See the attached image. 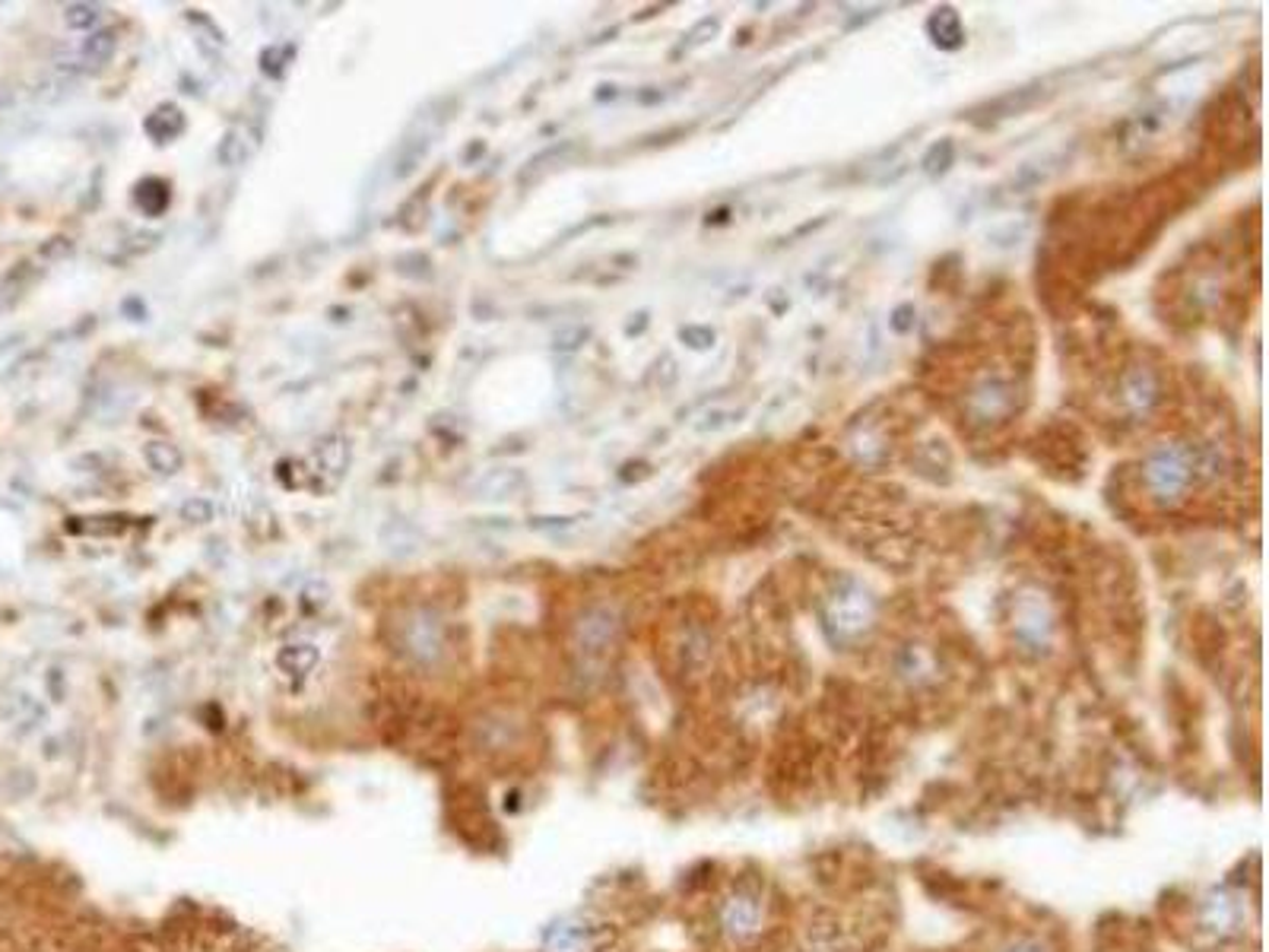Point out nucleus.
<instances>
[{"label":"nucleus","instance_id":"obj_1","mask_svg":"<svg viewBox=\"0 0 1269 952\" xmlns=\"http://www.w3.org/2000/svg\"><path fill=\"white\" fill-rule=\"evenodd\" d=\"M391 629H394V645H397V651H401L407 661L420 664V667L435 664V661L444 654V626H441V619H438L432 610H425V607H407V610H401V613L394 616Z\"/></svg>","mask_w":1269,"mask_h":952},{"label":"nucleus","instance_id":"obj_2","mask_svg":"<svg viewBox=\"0 0 1269 952\" xmlns=\"http://www.w3.org/2000/svg\"><path fill=\"white\" fill-rule=\"evenodd\" d=\"M873 616H876L873 597H869L863 588H857V584L842 588V591L829 600V607H826V626L832 629V635H835L839 642H853V639H860V635L873 626Z\"/></svg>","mask_w":1269,"mask_h":952},{"label":"nucleus","instance_id":"obj_3","mask_svg":"<svg viewBox=\"0 0 1269 952\" xmlns=\"http://www.w3.org/2000/svg\"><path fill=\"white\" fill-rule=\"evenodd\" d=\"M1197 468H1200V461L1194 458V452H1187V448H1162V452L1152 455V461L1146 468V479H1149L1155 495L1168 498V495H1178V492H1184L1190 486V479L1197 476Z\"/></svg>","mask_w":1269,"mask_h":952},{"label":"nucleus","instance_id":"obj_4","mask_svg":"<svg viewBox=\"0 0 1269 952\" xmlns=\"http://www.w3.org/2000/svg\"><path fill=\"white\" fill-rule=\"evenodd\" d=\"M717 924H721V934L730 937V940H749V937H756V934H759V924H762L759 896H752V892H746V889H737L733 896H727V899L721 902V908H717Z\"/></svg>","mask_w":1269,"mask_h":952},{"label":"nucleus","instance_id":"obj_5","mask_svg":"<svg viewBox=\"0 0 1269 952\" xmlns=\"http://www.w3.org/2000/svg\"><path fill=\"white\" fill-rule=\"evenodd\" d=\"M616 639V616L610 610H591L578 623V648L585 654L607 651Z\"/></svg>","mask_w":1269,"mask_h":952},{"label":"nucleus","instance_id":"obj_6","mask_svg":"<svg viewBox=\"0 0 1269 952\" xmlns=\"http://www.w3.org/2000/svg\"><path fill=\"white\" fill-rule=\"evenodd\" d=\"M257 150V134L251 128H229L216 147V159L222 169H238L244 166Z\"/></svg>","mask_w":1269,"mask_h":952},{"label":"nucleus","instance_id":"obj_7","mask_svg":"<svg viewBox=\"0 0 1269 952\" xmlns=\"http://www.w3.org/2000/svg\"><path fill=\"white\" fill-rule=\"evenodd\" d=\"M143 131L153 137V143H172L185 131V115L179 105H159L153 115H147Z\"/></svg>","mask_w":1269,"mask_h":952},{"label":"nucleus","instance_id":"obj_8","mask_svg":"<svg viewBox=\"0 0 1269 952\" xmlns=\"http://www.w3.org/2000/svg\"><path fill=\"white\" fill-rule=\"evenodd\" d=\"M521 486H524V476L518 474V471L498 468V471H489V474L483 476V479L473 486V492H476V498H511Z\"/></svg>","mask_w":1269,"mask_h":952},{"label":"nucleus","instance_id":"obj_9","mask_svg":"<svg viewBox=\"0 0 1269 952\" xmlns=\"http://www.w3.org/2000/svg\"><path fill=\"white\" fill-rule=\"evenodd\" d=\"M315 458L321 461V474H327V486H334L340 476L346 474L350 468V445L343 439H327L324 445H318Z\"/></svg>","mask_w":1269,"mask_h":952},{"label":"nucleus","instance_id":"obj_10","mask_svg":"<svg viewBox=\"0 0 1269 952\" xmlns=\"http://www.w3.org/2000/svg\"><path fill=\"white\" fill-rule=\"evenodd\" d=\"M134 204L147 214V217H159L169 207V185L163 178H143L134 188Z\"/></svg>","mask_w":1269,"mask_h":952},{"label":"nucleus","instance_id":"obj_11","mask_svg":"<svg viewBox=\"0 0 1269 952\" xmlns=\"http://www.w3.org/2000/svg\"><path fill=\"white\" fill-rule=\"evenodd\" d=\"M428 147H432V140H428V134H423V137H410V140H404V147L397 150V163H394V175L397 178H410L420 166H423L425 153H428Z\"/></svg>","mask_w":1269,"mask_h":952},{"label":"nucleus","instance_id":"obj_12","mask_svg":"<svg viewBox=\"0 0 1269 952\" xmlns=\"http://www.w3.org/2000/svg\"><path fill=\"white\" fill-rule=\"evenodd\" d=\"M143 458H147V464H150L156 474L172 476L182 471V452H179L172 442H147Z\"/></svg>","mask_w":1269,"mask_h":952},{"label":"nucleus","instance_id":"obj_13","mask_svg":"<svg viewBox=\"0 0 1269 952\" xmlns=\"http://www.w3.org/2000/svg\"><path fill=\"white\" fill-rule=\"evenodd\" d=\"M318 664V651L311 645H289L280 651V667L286 674H305Z\"/></svg>","mask_w":1269,"mask_h":952},{"label":"nucleus","instance_id":"obj_14","mask_svg":"<svg viewBox=\"0 0 1269 952\" xmlns=\"http://www.w3.org/2000/svg\"><path fill=\"white\" fill-rule=\"evenodd\" d=\"M292 57H295V45H270L260 51V70L267 76H283L286 67L292 64Z\"/></svg>","mask_w":1269,"mask_h":952},{"label":"nucleus","instance_id":"obj_15","mask_svg":"<svg viewBox=\"0 0 1269 952\" xmlns=\"http://www.w3.org/2000/svg\"><path fill=\"white\" fill-rule=\"evenodd\" d=\"M115 48H118V32L115 29H102V32H92L86 38L83 51H86L89 61H108L115 54Z\"/></svg>","mask_w":1269,"mask_h":952},{"label":"nucleus","instance_id":"obj_16","mask_svg":"<svg viewBox=\"0 0 1269 952\" xmlns=\"http://www.w3.org/2000/svg\"><path fill=\"white\" fill-rule=\"evenodd\" d=\"M96 19H99V6H92V3L67 6V26H73V29H92Z\"/></svg>","mask_w":1269,"mask_h":952},{"label":"nucleus","instance_id":"obj_17","mask_svg":"<svg viewBox=\"0 0 1269 952\" xmlns=\"http://www.w3.org/2000/svg\"><path fill=\"white\" fill-rule=\"evenodd\" d=\"M182 517L188 524H207V521H213V505L207 498H188L182 505Z\"/></svg>","mask_w":1269,"mask_h":952},{"label":"nucleus","instance_id":"obj_18","mask_svg":"<svg viewBox=\"0 0 1269 952\" xmlns=\"http://www.w3.org/2000/svg\"><path fill=\"white\" fill-rule=\"evenodd\" d=\"M585 337H588V327H569L556 337V350H575V346H581Z\"/></svg>","mask_w":1269,"mask_h":952},{"label":"nucleus","instance_id":"obj_19","mask_svg":"<svg viewBox=\"0 0 1269 952\" xmlns=\"http://www.w3.org/2000/svg\"><path fill=\"white\" fill-rule=\"evenodd\" d=\"M1000 952H1051V950H1048V944H1042L1038 937H1019V940H1013L1010 947H1003Z\"/></svg>","mask_w":1269,"mask_h":952}]
</instances>
